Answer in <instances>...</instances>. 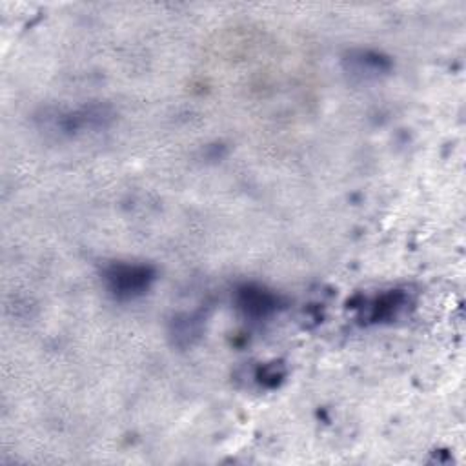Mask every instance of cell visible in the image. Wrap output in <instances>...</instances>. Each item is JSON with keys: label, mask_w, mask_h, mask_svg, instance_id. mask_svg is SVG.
Returning a JSON list of instances; mask_svg holds the SVG:
<instances>
[{"label": "cell", "mask_w": 466, "mask_h": 466, "mask_svg": "<svg viewBox=\"0 0 466 466\" xmlns=\"http://www.w3.org/2000/svg\"><path fill=\"white\" fill-rule=\"evenodd\" d=\"M157 277L155 268L147 264L116 262L104 269L102 280L107 293L118 300H131L144 295Z\"/></svg>", "instance_id": "1"}, {"label": "cell", "mask_w": 466, "mask_h": 466, "mask_svg": "<svg viewBox=\"0 0 466 466\" xmlns=\"http://www.w3.org/2000/svg\"><path fill=\"white\" fill-rule=\"evenodd\" d=\"M51 120H53V126L58 129V133L76 135V133L106 127L113 120V111L107 106L91 104V106L76 107L73 111L56 113Z\"/></svg>", "instance_id": "2"}, {"label": "cell", "mask_w": 466, "mask_h": 466, "mask_svg": "<svg viewBox=\"0 0 466 466\" xmlns=\"http://www.w3.org/2000/svg\"><path fill=\"white\" fill-rule=\"evenodd\" d=\"M344 71L357 80H377L391 69V60L375 49H350L342 56Z\"/></svg>", "instance_id": "3"}, {"label": "cell", "mask_w": 466, "mask_h": 466, "mask_svg": "<svg viewBox=\"0 0 466 466\" xmlns=\"http://www.w3.org/2000/svg\"><path fill=\"white\" fill-rule=\"evenodd\" d=\"M237 308L249 319H266L279 308V297L262 286H242L237 289Z\"/></svg>", "instance_id": "4"}, {"label": "cell", "mask_w": 466, "mask_h": 466, "mask_svg": "<svg viewBox=\"0 0 466 466\" xmlns=\"http://www.w3.org/2000/svg\"><path fill=\"white\" fill-rule=\"evenodd\" d=\"M202 328H204V315L200 311L182 313L173 319L169 333L177 346L186 348V346H191L200 337Z\"/></svg>", "instance_id": "5"}, {"label": "cell", "mask_w": 466, "mask_h": 466, "mask_svg": "<svg viewBox=\"0 0 466 466\" xmlns=\"http://www.w3.org/2000/svg\"><path fill=\"white\" fill-rule=\"evenodd\" d=\"M406 295L402 291H390L384 293L380 297H377L371 306H370V313L368 319L370 320H380V319H390L395 317V313L406 304Z\"/></svg>", "instance_id": "6"}, {"label": "cell", "mask_w": 466, "mask_h": 466, "mask_svg": "<svg viewBox=\"0 0 466 466\" xmlns=\"http://www.w3.org/2000/svg\"><path fill=\"white\" fill-rule=\"evenodd\" d=\"M282 377H284V370L279 364H268L257 375V379L268 386H275Z\"/></svg>", "instance_id": "7"}]
</instances>
